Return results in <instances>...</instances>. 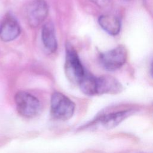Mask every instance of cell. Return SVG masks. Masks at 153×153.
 I'll return each mask as SVG.
<instances>
[{
  "label": "cell",
  "mask_w": 153,
  "mask_h": 153,
  "mask_svg": "<svg viewBox=\"0 0 153 153\" xmlns=\"http://www.w3.org/2000/svg\"><path fill=\"white\" fill-rule=\"evenodd\" d=\"M14 102L18 113L23 117L31 118L40 112L39 100L33 94L26 91H19L14 96Z\"/></svg>",
  "instance_id": "3"
},
{
  "label": "cell",
  "mask_w": 153,
  "mask_h": 153,
  "mask_svg": "<svg viewBox=\"0 0 153 153\" xmlns=\"http://www.w3.org/2000/svg\"><path fill=\"white\" fill-rule=\"evenodd\" d=\"M98 23L100 27L108 34L115 36L121 30L120 19L112 15H102L99 17Z\"/></svg>",
  "instance_id": "10"
},
{
  "label": "cell",
  "mask_w": 153,
  "mask_h": 153,
  "mask_svg": "<svg viewBox=\"0 0 153 153\" xmlns=\"http://www.w3.org/2000/svg\"><path fill=\"white\" fill-rule=\"evenodd\" d=\"M99 94L103 93H117L122 90V85L114 77L104 75L97 77Z\"/></svg>",
  "instance_id": "9"
},
{
  "label": "cell",
  "mask_w": 153,
  "mask_h": 153,
  "mask_svg": "<svg viewBox=\"0 0 153 153\" xmlns=\"http://www.w3.org/2000/svg\"><path fill=\"white\" fill-rule=\"evenodd\" d=\"M131 114L130 110H123L111 112L103 115L99 120L100 124L107 129L113 128L123 120L127 118Z\"/></svg>",
  "instance_id": "8"
},
{
  "label": "cell",
  "mask_w": 153,
  "mask_h": 153,
  "mask_svg": "<svg viewBox=\"0 0 153 153\" xmlns=\"http://www.w3.org/2000/svg\"><path fill=\"white\" fill-rule=\"evenodd\" d=\"M96 5L100 7H105L109 3V0H91Z\"/></svg>",
  "instance_id": "12"
},
{
  "label": "cell",
  "mask_w": 153,
  "mask_h": 153,
  "mask_svg": "<svg viewBox=\"0 0 153 153\" xmlns=\"http://www.w3.org/2000/svg\"><path fill=\"white\" fill-rule=\"evenodd\" d=\"M75 103L66 96L60 92H54L50 99V111L56 119L67 120L74 115Z\"/></svg>",
  "instance_id": "2"
},
{
  "label": "cell",
  "mask_w": 153,
  "mask_h": 153,
  "mask_svg": "<svg viewBox=\"0 0 153 153\" xmlns=\"http://www.w3.org/2000/svg\"><path fill=\"white\" fill-rule=\"evenodd\" d=\"M151 74L153 78V63H152L151 66Z\"/></svg>",
  "instance_id": "13"
},
{
  "label": "cell",
  "mask_w": 153,
  "mask_h": 153,
  "mask_svg": "<svg viewBox=\"0 0 153 153\" xmlns=\"http://www.w3.org/2000/svg\"><path fill=\"white\" fill-rule=\"evenodd\" d=\"M21 32L17 20L12 16L8 15L0 25V38L4 42H10L16 39Z\"/></svg>",
  "instance_id": "6"
},
{
  "label": "cell",
  "mask_w": 153,
  "mask_h": 153,
  "mask_svg": "<svg viewBox=\"0 0 153 153\" xmlns=\"http://www.w3.org/2000/svg\"><path fill=\"white\" fill-rule=\"evenodd\" d=\"M64 68L68 78L76 84H78L86 74L76 51L70 43L66 45Z\"/></svg>",
  "instance_id": "1"
},
{
  "label": "cell",
  "mask_w": 153,
  "mask_h": 153,
  "mask_svg": "<svg viewBox=\"0 0 153 153\" xmlns=\"http://www.w3.org/2000/svg\"><path fill=\"white\" fill-rule=\"evenodd\" d=\"M41 38L45 48L51 53H54L57 48L55 29L51 22L46 23L42 28Z\"/></svg>",
  "instance_id": "7"
},
{
  "label": "cell",
  "mask_w": 153,
  "mask_h": 153,
  "mask_svg": "<svg viewBox=\"0 0 153 153\" xmlns=\"http://www.w3.org/2000/svg\"><path fill=\"white\" fill-rule=\"evenodd\" d=\"M127 51L123 45L102 53L99 56V61L102 66L106 71H114L120 68L126 62Z\"/></svg>",
  "instance_id": "4"
},
{
  "label": "cell",
  "mask_w": 153,
  "mask_h": 153,
  "mask_svg": "<svg viewBox=\"0 0 153 153\" xmlns=\"http://www.w3.org/2000/svg\"><path fill=\"white\" fill-rule=\"evenodd\" d=\"M78 84L82 93L86 95L99 94L98 79L96 76L86 73Z\"/></svg>",
  "instance_id": "11"
},
{
  "label": "cell",
  "mask_w": 153,
  "mask_h": 153,
  "mask_svg": "<svg viewBox=\"0 0 153 153\" xmlns=\"http://www.w3.org/2000/svg\"><path fill=\"white\" fill-rule=\"evenodd\" d=\"M48 14V6L44 0H34L26 8V19L32 27H36L46 19Z\"/></svg>",
  "instance_id": "5"
}]
</instances>
